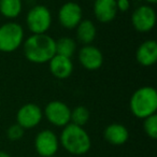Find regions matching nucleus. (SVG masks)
Here are the masks:
<instances>
[{
  "label": "nucleus",
  "instance_id": "2",
  "mask_svg": "<svg viewBox=\"0 0 157 157\" xmlns=\"http://www.w3.org/2000/svg\"><path fill=\"white\" fill-rule=\"evenodd\" d=\"M58 139L59 144L69 154L76 156L86 154L92 147V139L87 131L71 123L63 127Z\"/></svg>",
  "mask_w": 157,
  "mask_h": 157
},
{
  "label": "nucleus",
  "instance_id": "3",
  "mask_svg": "<svg viewBox=\"0 0 157 157\" xmlns=\"http://www.w3.org/2000/svg\"><path fill=\"white\" fill-rule=\"evenodd\" d=\"M129 109L132 115L139 120H144L156 114L157 90L152 86H142L138 88L130 97Z\"/></svg>",
  "mask_w": 157,
  "mask_h": 157
},
{
  "label": "nucleus",
  "instance_id": "6",
  "mask_svg": "<svg viewBox=\"0 0 157 157\" xmlns=\"http://www.w3.org/2000/svg\"><path fill=\"white\" fill-rule=\"evenodd\" d=\"M130 21L138 33H150L156 25V11L150 5L139 6L133 10Z\"/></svg>",
  "mask_w": 157,
  "mask_h": 157
},
{
  "label": "nucleus",
  "instance_id": "7",
  "mask_svg": "<svg viewBox=\"0 0 157 157\" xmlns=\"http://www.w3.org/2000/svg\"><path fill=\"white\" fill-rule=\"evenodd\" d=\"M43 116L50 124L56 127H65L70 124L71 109L60 100L50 101L43 110Z\"/></svg>",
  "mask_w": 157,
  "mask_h": 157
},
{
  "label": "nucleus",
  "instance_id": "18",
  "mask_svg": "<svg viewBox=\"0 0 157 157\" xmlns=\"http://www.w3.org/2000/svg\"><path fill=\"white\" fill-rule=\"evenodd\" d=\"M76 51V41L70 37H63L56 40V54L71 58Z\"/></svg>",
  "mask_w": 157,
  "mask_h": 157
},
{
  "label": "nucleus",
  "instance_id": "15",
  "mask_svg": "<svg viewBox=\"0 0 157 157\" xmlns=\"http://www.w3.org/2000/svg\"><path fill=\"white\" fill-rule=\"evenodd\" d=\"M103 138L112 145H123L129 139V131L127 127L120 123H112L103 130Z\"/></svg>",
  "mask_w": 157,
  "mask_h": 157
},
{
  "label": "nucleus",
  "instance_id": "19",
  "mask_svg": "<svg viewBox=\"0 0 157 157\" xmlns=\"http://www.w3.org/2000/svg\"><path fill=\"white\" fill-rule=\"evenodd\" d=\"M90 117V110L84 105H78L74 109L71 110V117H70V123L74 124L76 126L84 127L88 123Z\"/></svg>",
  "mask_w": 157,
  "mask_h": 157
},
{
  "label": "nucleus",
  "instance_id": "9",
  "mask_svg": "<svg viewBox=\"0 0 157 157\" xmlns=\"http://www.w3.org/2000/svg\"><path fill=\"white\" fill-rule=\"evenodd\" d=\"M59 139L51 129H44L38 132L35 138V150L41 157L55 156L59 148Z\"/></svg>",
  "mask_w": 157,
  "mask_h": 157
},
{
  "label": "nucleus",
  "instance_id": "22",
  "mask_svg": "<svg viewBox=\"0 0 157 157\" xmlns=\"http://www.w3.org/2000/svg\"><path fill=\"white\" fill-rule=\"evenodd\" d=\"M117 11L127 12L130 9V0H116Z\"/></svg>",
  "mask_w": 157,
  "mask_h": 157
},
{
  "label": "nucleus",
  "instance_id": "14",
  "mask_svg": "<svg viewBox=\"0 0 157 157\" xmlns=\"http://www.w3.org/2000/svg\"><path fill=\"white\" fill-rule=\"evenodd\" d=\"M48 63L51 74L58 80H66L70 78L74 69L71 58L57 54Z\"/></svg>",
  "mask_w": 157,
  "mask_h": 157
},
{
  "label": "nucleus",
  "instance_id": "12",
  "mask_svg": "<svg viewBox=\"0 0 157 157\" xmlns=\"http://www.w3.org/2000/svg\"><path fill=\"white\" fill-rule=\"evenodd\" d=\"M93 12L98 22L103 24L111 23L118 12L116 0H94Z\"/></svg>",
  "mask_w": 157,
  "mask_h": 157
},
{
  "label": "nucleus",
  "instance_id": "24",
  "mask_svg": "<svg viewBox=\"0 0 157 157\" xmlns=\"http://www.w3.org/2000/svg\"><path fill=\"white\" fill-rule=\"evenodd\" d=\"M147 5H150V6H152V5H155V3L157 2V0H144Z\"/></svg>",
  "mask_w": 157,
  "mask_h": 157
},
{
  "label": "nucleus",
  "instance_id": "10",
  "mask_svg": "<svg viewBox=\"0 0 157 157\" xmlns=\"http://www.w3.org/2000/svg\"><path fill=\"white\" fill-rule=\"evenodd\" d=\"M43 110L33 102L22 105L16 112V124L24 129H33L41 123Z\"/></svg>",
  "mask_w": 157,
  "mask_h": 157
},
{
  "label": "nucleus",
  "instance_id": "16",
  "mask_svg": "<svg viewBox=\"0 0 157 157\" xmlns=\"http://www.w3.org/2000/svg\"><path fill=\"white\" fill-rule=\"evenodd\" d=\"M76 40L83 45L92 44L97 37V27L90 20H82L75 28Z\"/></svg>",
  "mask_w": 157,
  "mask_h": 157
},
{
  "label": "nucleus",
  "instance_id": "13",
  "mask_svg": "<svg viewBox=\"0 0 157 157\" xmlns=\"http://www.w3.org/2000/svg\"><path fill=\"white\" fill-rule=\"evenodd\" d=\"M136 60L143 67H151L157 61V42L154 39L143 41L136 51Z\"/></svg>",
  "mask_w": 157,
  "mask_h": 157
},
{
  "label": "nucleus",
  "instance_id": "23",
  "mask_svg": "<svg viewBox=\"0 0 157 157\" xmlns=\"http://www.w3.org/2000/svg\"><path fill=\"white\" fill-rule=\"evenodd\" d=\"M0 157H12L9 153L5 152V151H0Z\"/></svg>",
  "mask_w": 157,
  "mask_h": 157
},
{
  "label": "nucleus",
  "instance_id": "25",
  "mask_svg": "<svg viewBox=\"0 0 157 157\" xmlns=\"http://www.w3.org/2000/svg\"><path fill=\"white\" fill-rule=\"evenodd\" d=\"M51 157H55V156H51Z\"/></svg>",
  "mask_w": 157,
  "mask_h": 157
},
{
  "label": "nucleus",
  "instance_id": "17",
  "mask_svg": "<svg viewBox=\"0 0 157 157\" xmlns=\"http://www.w3.org/2000/svg\"><path fill=\"white\" fill-rule=\"evenodd\" d=\"M23 11V0H0V14L12 21L17 18Z\"/></svg>",
  "mask_w": 157,
  "mask_h": 157
},
{
  "label": "nucleus",
  "instance_id": "20",
  "mask_svg": "<svg viewBox=\"0 0 157 157\" xmlns=\"http://www.w3.org/2000/svg\"><path fill=\"white\" fill-rule=\"evenodd\" d=\"M143 130L148 138L155 140L157 139V115L148 116L143 120Z\"/></svg>",
  "mask_w": 157,
  "mask_h": 157
},
{
  "label": "nucleus",
  "instance_id": "1",
  "mask_svg": "<svg viewBox=\"0 0 157 157\" xmlns=\"http://www.w3.org/2000/svg\"><path fill=\"white\" fill-rule=\"evenodd\" d=\"M23 52L30 63H46L56 55V40L48 33L30 35L23 42Z\"/></svg>",
  "mask_w": 157,
  "mask_h": 157
},
{
  "label": "nucleus",
  "instance_id": "11",
  "mask_svg": "<svg viewBox=\"0 0 157 157\" xmlns=\"http://www.w3.org/2000/svg\"><path fill=\"white\" fill-rule=\"evenodd\" d=\"M78 58L82 67L88 71H96L103 65L102 52L93 44L82 46L78 51Z\"/></svg>",
  "mask_w": 157,
  "mask_h": 157
},
{
  "label": "nucleus",
  "instance_id": "21",
  "mask_svg": "<svg viewBox=\"0 0 157 157\" xmlns=\"http://www.w3.org/2000/svg\"><path fill=\"white\" fill-rule=\"evenodd\" d=\"M24 132L25 129L15 123V124L9 126V128L7 129V137L11 141H18V140H21L23 138Z\"/></svg>",
  "mask_w": 157,
  "mask_h": 157
},
{
  "label": "nucleus",
  "instance_id": "8",
  "mask_svg": "<svg viewBox=\"0 0 157 157\" xmlns=\"http://www.w3.org/2000/svg\"><path fill=\"white\" fill-rule=\"evenodd\" d=\"M57 18L60 26L65 29H75L83 20V10L78 3L68 1L59 8Z\"/></svg>",
  "mask_w": 157,
  "mask_h": 157
},
{
  "label": "nucleus",
  "instance_id": "4",
  "mask_svg": "<svg viewBox=\"0 0 157 157\" xmlns=\"http://www.w3.org/2000/svg\"><path fill=\"white\" fill-rule=\"evenodd\" d=\"M25 31L21 24L10 21L0 26V52L12 53L23 45Z\"/></svg>",
  "mask_w": 157,
  "mask_h": 157
},
{
  "label": "nucleus",
  "instance_id": "26",
  "mask_svg": "<svg viewBox=\"0 0 157 157\" xmlns=\"http://www.w3.org/2000/svg\"><path fill=\"white\" fill-rule=\"evenodd\" d=\"M93 1H94V0H93Z\"/></svg>",
  "mask_w": 157,
  "mask_h": 157
},
{
  "label": "nucleus",
  "instance_id": "5",
  "mask_svg": "<svg viewBox=\"0 0 157 157\" xmlns=\"http://www.w3.org/2000/svg\"><path fill=\"white\" fill-rule=\"evenodd\" d=\"M52 13L46 6L35 5L26 15V25L31 35L46 33L52 26Z\"/></svg>",
  "mask_w": 157,
  "mask_h": 157
}]
</instances>
